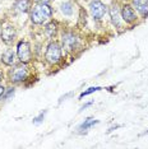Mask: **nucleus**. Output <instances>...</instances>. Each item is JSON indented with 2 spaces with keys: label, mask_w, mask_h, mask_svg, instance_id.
Masks as SVG:
<instances>
[{
  "label": "nucleus",
  "mask_w": 148,
  "mask_h": 149,
  "mask_svg": "<svg viewBox=\"0 0 148 149\" xmlns=\"http://www.w3.org/2000/svg\"><path fill=\"white\" fill-rule=\"evenodd\" d=\"M14 5L19 12L26 13V12H28L29 6H31V0H15Z\"/></svg>",
  "instance_id": "obj_11"
},
{
  "label": "nucleus",
  "mask_w": 148,
  "mask_h": 149,
  "mask_svg": "<svg viewBox=\"0 0 148 149\" xmlns=\"http://www.w3.org/2000/svg\"><path fill=\"white\" fill-rule=\"evenodd\" d=\"M51 17V8L47 4H38L33 6L31 12V21L36 24H41V23L46 22Z\"/></svg>",
  "instance_id": "obj_1"
},
{
  "label": "nucleus",
  "mask_w": 148,
  "mask_h": 149,
  "mask_svg": "<svg viewBox=\"0 0 148 149\" xmlns=\"http://www.w3.org/2000/svg\"><path fill=\"white\" fill-rule=\"evenodd\" d=\"M37 1H40V3H42V4H47V3L50 1V0H37Z\"/></svg>",
  "instance_id": "obj_20"
},
{
  "label": "nucleus",
  "mask_w": 148,
  "mask_h": 149,
  "mask_svg": "<svg viewBox=\"0 0 148 149\" xmlns=\"http://www.w3.org/2000/svg\"><path fill=\"white\" fill-rule=\"evenodd\" d=\"M89 9L92 13L95 19H101L106 13V6L103 5V3H101L100 0H93L89 4Z\"/></svg>",
  "instance_id": "obj_4"
},
{
  "label": "nucleus",
  "mask_w": 148,
  "mask_h": 149,
  "mask_svg": "<svg viewBox=\"0 0 148 149\" xmlns=\"http://www.w3.org/2000/svg\"><path fill=\"white\" fill-rule=\"evenodd\" d=\"M13 93H14V89H13V88H10V89H9V91H8V93H6V94H5V96H4V98H9V97H10V96H12V94H13Z\"/></svg>",
  "instance_id": "obj_18"
},
{
  "label": "nucleus",
  "mask_w": 148,
  "mask_h": 149,
  "mask_svg": "<svg viewBox=\"0 0 148 149\" xmlns=\"http://www.w3.org/2000/svg\"><path fill=\"white\" fill-rule=\"evenodd\" d=\"M96 124H98V121L95 120V118H92V117L87 118V120H84V123H83V124L79 126L80 133H83V131H87L89 127H92L93 125H96Z\"/></svg>",
  "instance_id": "obj_13"
},
{
  "label": "nucleus",
  "mask_w": 148,
  "mask_h": 149,
  "mask_svg": "<svg viewBox=\"0 0 148 149\" xmlns=\"http://www.w3.org/2000/svg\"><path fill=\"white\" fill-rule=\"evenodd\" d=\"M17 55H18V59L24 64L31 60V49H29L28 42L22 41V42L18 43V47H17Z\"/></svg>",
  "instance_id": "obj_3"
},
{
  "label": "nucleus",
  "mask_w": 148,
  "mask_h": 149,
  "mask_svg": "<svg viewBox=\"0 0 148 149\" xmlns=\"http://www.w3.org/2000/svg\"><path fill=\"white\" fill-rule=\"evenodd\" d=\"M27 74H28V70H27V68L24 65L17 66L10 74V80L14 83L22 82V80H24L27 78Z\"/></svg>",
  "instance_id": "obj_5"
},
{
  "label": "nucleus",
  "mask_w": 148,
  "mask_h": 149,
  "mask_svg": "<svg viewBox=\"0 0 148 149\" xmlns=\"http://www.w3.org/2000/svg\"><path fill=\"white\" fill-rule=\"evenodd\" d=\"M101 89V87H91V88H88L87 91H84L83 93H80V96H79V98H83L84 96H88V94H91V93H93V92H97V91H100Z\"/></svg>",
  "instance_id": "obj_16"
},
{
  "label": "nucleus",
  "mask_w": 148,
  "mask_h": 149,
  "mask_svg": "<svg viewBox=\"0 0 148 149\" xmlns=\"http://www.w3.org/2000/svg\"><path fill=\"white\" fill-rule=\"evenodd\" d=\"M0 80H1V73H0Z\"/></svg>",
  "instance_id": "obj_21"
},
{
  "label": "nucleus",
  "mask_w": 148,
  "mask_h": 149,
  "mask_svg": "<svg viewBox=\"0 0 148 149\" xmlns=\"http://www.w3.org/2000/svg\"><path fill=\"white\" fill-rule=\"evenodd\" d=\"M61 12L65 15H72V13H73L72 4H70V3H64V4H61Z\"/></svg>",
  "instance_id": "obj_14"
},
{
  "label": "nucleus",
  "mask_w": 148,
  "mask_h": 149,
  "mask_svg": "<svg viewBox=\"0 0 148 149\" xmlns=\"http://www.w3.org/2000/svg\"><path fill=\"white\" fill-rule=\"evenodd\" d=\"M56 32V26L54 24V23H50V24L46 26V33H47V36H54Z\"/></svg>",
  "instance_id": "obj_15"
},
{
  "label": "nucleus",
  "mask_w": 148,
  "mask_h": 149,
  "mask_svg": "<svg viewBox=\"0 0 148 149\" xmlns=\"http://www.w3.org/2000/svg\"><path fill=\"white\" fill-rule=\"evenodd\" d=\"M1 61L5 64V65H13L15 61V52L13 50H8L3 54L1 56Z\"/></svg>",
  "instance_id": "obj_10"
},
{
  "label": "nucleus",
  "mask_w": 148,
  "mask_h": 149,
  "mask_svg": "<svg viewBox=\"0 0 148 149\" xmlns=\"http://www.w3.org/2000/svg\"><path fill=\"white\" fill-rule=\"evenodd\" d=\"M137 10L143 14L144 17L148 15V0H133Z\"/></svg>",
  "instance_id": "obj_9"
},
{
  "label": "nucleus",
  "mask_w": 148,
  "mask_h": 149,
  "mask_svg": "<svg viewBox=\"0 0 148 149\" xmlns=\"http://www.w3.org/2000/svg\"><path fill=\"white\" fill-rule=\"evenodd\" d=\"M14 38H15V29L10 26L5 27L1 32V40L5 43H12L14 41Z\"/></svg>",
  "instance_id": "obj_8"
},
{
  "label": "nucleus",
  "mask_w": 148,
  "mask_h": 149,
  "mask_svg": "<svg viewBox=\"0 0 148 149\" xmlns=\"http://www.w3.org/2000/svg\"><path fill=\"white\" fill-rule=\"evenodd\" d=\"M121 17H123V19H124V21H125L126 23H133V22L137 19V15H135V13H134L133 8H132V6H129V5L123 6Z\"/></svg>",
  "instance_id": "obj_7"
},
{
  "label": "nucleus",
  "mask_w": 148,
  "mask_h": 149,
  "mask_svg": "<svg viewBox=\"0 0 148 149\" xmlns=\"http://www.w3.org/2000/svg\"><path fill=\"white\" fill-rule=\"evenodd\" d=\"M146 134H148V131H147V133H146Z\"/></svg>",
  "instance_id": "obj_22"
},
{
  "label": "nucleus",
  "mask_w": 148,
  "mask_h": 149,
  "mask_svg": "<svg viewBox=\"0 0 148 149\" xmlns=\"http://www.w3.org/2000/svg\"><path fill=\"white\" fill-rule=\"evenodd\" d=\"M46 61H49L50 64H56L60 61L61 59V49L56 42H51L47 46V50H46L45 54Z\"/></svg>",
  "instance_id": "obj_2"
},
{
  "label": "nucleus",
  "mask_w": 148,
  "mask_h": 149,
  "mask_svg": "<svg viewBox=\"0 0 148 149\" xmlns=\"http://www.w3.org/2000/svg\"><path fill=\"white\" fill-rule=\"evenodd\" d=\"M63 46L65 50H68V51H70V50H74V47H75L77 45V37L73 35V33H64L63 35Z\"/></svg>",
  "instance_id": "obj_6"
},
{
  "label": "nucleus",
  "mask_w": 148,
  "mask_h": 149,
  "mask_svg": "<svg viewBox=\"0 0 148 149\" xmlns=\"http://www.w3.org/2000/svg\"><path fill=\"white\" fill-rule=\"evenodd\" d=\"M4 93H5V88L0 86V100H1V97H4Z\"/></svg>",
  "instance_id": "obj_19"
},
{
  "label": "nucleus",
  "mask_w": 148,
  "mask_h": 149,
  "mask_svg": "<svg viewBox=\"0 0 148 149\" xmlns=\"http://www.w3.org/2000/svg\"><path fill=\"white\" fill-rule=\"evenodd\" d=\"M43 117H45V112H42L41 115H40V116H37V117L33 118V124H40V123L42 121Z\"/></svg>",
  "instance_id": "obj_17"
},
{
  "label": "nucleus",
  "mask_w": 148,
  "mask_h": 149,
  "mask_svg": "<svg viewBox=\"0 0 148 149\" xmlns=\"http://www.w3.org/2000/svg\"><path fill=\"white\" fill-rule=\"evenodd\" d=\"M110 15H111V21H112V23L115 26L119 27L120 26V13H119V9H117V6H111Z\"/></svg>",
  "instance_id": "obj_12"
}]
</instances>
